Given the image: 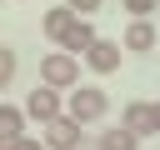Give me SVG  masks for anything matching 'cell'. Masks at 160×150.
I'll use <instances>...</instances> for the list:
<instances>
[{
  "instance_id": "3957f363",
  "label": "cell",
  "mask_w": 160,
  "mask_h": 150,
  "mask_svg": "<svg viewBox=\"0 0 160 150\" xmlns=\"http://www.w3.org/2000/svg\"><path fill=\"white\" fill-rule=\"evenodd\" d=\"M60 110H65V100H60V90H50V85H35V90L25 95V120H40V125H45V120H55Z\"/></svg>"
},
{
  "instance_id": "9a60e30c",
  "label": "cell",
  "mask_w": 160,
  "mask_h": 150,
  "mask_svg": "<svg viewBox=\"0 0 160 150\" xmlns=\"http://www.w3.org/2000/svg\"><path fill=\"white\" fill-rule=\"evenodd\" d=\"M65 5H70L75 15H95V10H100V0H65Z\"/></svg>"
},
{
  "instance_id": "277c9868",
  "label": "cell",
  "mask_w": 160,
  "mask_h": 150,
  "mask_svg": "<svg viewBox=\"0 0 160 150\" xmlns=\"http://www.w3.org/2000/svg\"><path fill=\"white\" fill-rule=\"evenodd\" d=\"M45 150H80V120H70L65 110L45 120Z\"/></svg>"
},
{
  "instance_id": "2e32d148",
  "label": "cell",
  "mask_w": 160,
  "mask_h": 150,
  "mask_svg": "<svg viewBox=\"0 0 160 150\" xmlns=\"http://www.w3.org/2000/svg\"><path fill=\"white\" fill-rule=\"evenodd\" d=\"M150 110H155V130H160V100H150Z\"/></svg>"
},
{
  "instance_id": "30bf717a",
  "label": "cell",
  "mask_w": 160,
  "mask_h": 150,
  "mask_svg": "<svg viewBox=\"0 0 160 150\" xmlns=\"http://www.w3.org/2000/svg\"><path fill=\"white\" fill-rule=\"evenodd\" d=\"M70 20H75V10H70V5H55V10H45V20H40V30H45L50 40H60V35L70 30Z\"/></svg>"
},
{
  "instance_id": "4fadbf2b",
  "label": "cell",
  "mask_w": 160,
  "mask_h": 150,
  "mask_svg": "<svg viewBox=\"0 0 160 150\" xmlns=\"http://www.w3.org/2000/svg\"><path fill=\"white\" fill-rule=\"evenodd\" d=\"M120 5H125L130 15H155V5H160V0H120Z\"/></svg>"
},
{
  "instance_id": "6da1fadb",
  "label": "cell",
  "mask_w": 160,
  "mask_h": 150,
  "mask_svg": "<svg viewBox=\"0 0 160 150\" xmlns=\"http://www.w3.org/2000/svg\"><path fill=\"white\" fill-rule=\"evenodd\" d=\"M105 110H110V95H105L100 85H70V95H65V115H70V120L90 125V120H100Z\"/></svg>"
},
{
  "instance_id": "ba28073f",
  "label": "cell",
  "mask_w": 160,
  "mask_h": 150,
  "mask_svg": "<svg viewBox=\"0 0 160 150\" xmlns=\"http://www.w3.org/2000/svg\"><path fill=\"white\" fill-rule=\"evenodd\" d=\"M90 40H95V25H90V15H75V20H70V30H65L55 45H60V50H70V55H85V45H90Z\"/></svg>"
},
{
  "instance_id": "52a82bcc",
  "label": "cell",
  "mask_w": 160,
  "mask_h": 150,
  "mask_svg": "<svg viewBox=\"0 0 160 150\" xmlns=\"http://www.w3.org/2000/svg\"><path fill=\"white\" fill-rule=\"evenodd\" d=\"M120 125L135 130V135H160V130H155V110H150V100H125Z\"/></svg>"
},
{
  "instance_id": "5bb4252c",
  "label": "cell",
  "mask_w": 160,
  "mask_h": 150,
  "mask_svg": "<svg viewBox=\"0 0 160 150\" xmlns=\"http://www.w3.org/2000/svg\"><path fill=\"white\" fill-rule=\"evenodd\" d=\"M5 150H45V140H35V135H20V140H10Z\"/></svg>"
},
{
  "instance_id": "ac0fdd59",
  "label": "cell",
  "mask_w": 160,
  "mask_h": 150,
  "mask_svg": "<svg viewBox=\"0 0 160 150\" xmlns=\"http://www.w3.org/2000/svg\"><path fill=\"white\" fill-rule=\"evenodd\" d=\"M155 10H160V5H155Z\"/></svg>"
},
{
  "instance_id": "5b68a950",
  "label": "cell",
  "mask_w": 160,
  "mask_h": 150,
  "mask_svg": "<svg viewBox=\"0 0 160 150\" xmlns=\"http://www.w3.org/2000/svg\"><path fill=\"white\" fill-rule=\"evenodd\" d=\"M85 65H90L95 75H110V70H120V40H105V35H95V40L85 45Z\"/></svg>"
},
{
  "instance_id": "8992f818",
  "label": "cell",
  "mask_w": 160,
  "mask_h": 150,
  "mask_svg": "<svg viewBox=\"0 0 160 150\" xmlns=\"http://www.w3.org/2000/svg\"><path fill=\"white\" fill-rule=\"evenodd\" d=\"M160 45V30L150 25V15H135L130 20V30H125V40H120V50H135V55H150Z\"/></svg>"
},
{
  "instance_id": "7a4b0ae2",
  "label": "cell",
  "mask_w": 160,
  "mask_h": 150,
  "mask_svg": "<svg viewBox=\"0 0 160 150\" xmlns=\"http://www.w3.org/2000/svg\"><path fill=\"white\" fill-rule=\"evenodd\" d=\"M40 85H50V90H70V85H80V55H70V50H50V55L40 60Z\"/></svg>"
},
{
  "instance_id": "7c38bea8",
  "label": "cell",
  "mask_w": 160,
  "mask_h": 150,
  "mask_svg": "<svg viewBox=\"0 0 160 150\" xmlns=\"http://www.w3.org/2000/svg\"><path fill=\"white\" fill-rule=\"evenodd\" d=\"M15 65H20V60H15V50H5V45H0V90L15 80Z\"/></svg>"
},
{
  "instance_id": "e0dca14e",
  "label": "cell",
  "mask_w": 160,
  "mask_h": 150,
  "mask_svg": "<svg viewBox=\"0 0 160 150\" xmlns=\"http://www.w3.org/2000/svg\"><path fill=\"white\" fill-rule=\"evenodd\" d=\"M0 150H5V145H0Z\"/></svg>"
},
{
  "instance_id": "8fae6325",
  "label": "cell",
  "mask_w": 160,
  "mask_h": 150,
  "mask_svg": "<svg viewBox=\"0 0 160 150\" xmlns=\"http://www.w3.org/2000/svg\"><path fill=\"white\" fill-rule=\"evenodd\" d=\"M100 150H140V135H135V130H125V125H115V130H105V135H100Z\"/></svg>"
},
{
  "instance_id": "9c48e42d",
  "label": "cell",
  "mask_w": 160,
  "mask_h": 150,
  "mask_svg": "<svg viewBox=\"0 0 160 150\" xmlns=\"http://www.w3.org/2000/svg\"><path fill=\"white\" fill-rule=\"evenodd\" d=\"M20 135H25V110L0 105V145H10V140H20Z\"/></svg>"
}]
</instances>
